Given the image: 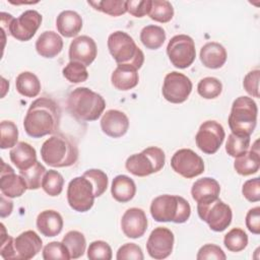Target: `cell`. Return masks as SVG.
<instances>
[{
	"instance_id": "26",
	"label": "cell",
	"mask_w": 260,
	"mask_h": 260,
	"mask_svg": "<svg viewBox=\"0 0 260 260\" xmlns=\"http://www.w3.org/2000/svg\"><path fill=\"white\" fill-rule=\"evenodd\" d=\"M112 84L119 90H129L138 84L137 69L131 65L119 64L111 76Z\"/></svg>"
},
{
	"instance_id": "42",
	"label": "cell",
	"mask_w": 260,
	"mask_h": 260,
	"mask_svg": "<svg viewBox=\"0 0 260 260\" xmlns=\"http://www.w3.org/2000/svg\"><path fill=\"white\" fill-rule=\"evenodd\" d=\"M82 176H84L91 182L94 189L95 197H100L105 193L108 187V176L106 175V173L98 169H90L84 172Z\"/></svg>"
},
{
	"instance_id": "9",
	"label": "cell",
	"mask_w": 260,
	"mask_h": 260,
	"mask_svg": "<svg viewBox=\"0 0 260 260\" xmlns=\"http://www.w3.org/2000/svg\"><path fill=\"white\" fill-rule=\"evenodd\" d=\"M197 212L199 217L214 232L224 231L232 222V209L219 198L197 203Z\"/></svg>"
},
{
	"instance_id": "52",
	"label": "cell",
	"mask_w": 260,
	"mask_h": 260,
	"mask_svg": "<svg viewBox=\"0 0 260 260\" xmlns=\"http://www.w3.org/2000/svg\"><path fill=\"white\" fill-rule=\"evenodd\" d=\"M5 197V195H1V217H6L10 215L13 208V202L9 199H6Z\"/></svg>"
},
{
	"instance_id": "11",
	"label": "cell",
	"mask_w": 260,
	"mask_h": 260,
	"mask_svg": "<svg viewBox=\"0 0 260 260\" xmlns=\"http://www.w3.org/2000/svg\"><path fill=\"white\" fill-rule=\"evenodd\" d=\"M167 53L175 67L185 69L195 60V43L187 35H177L170 40L167 46Z\"/></svg>"
},
{
	"instance_id": "25",
	"label": "cell",
	"mask_w": 260,
	"mask_h": 260,
	"mask_svg": "<svg viewBox=\"0 0 260 260\" xmlns=\"http://www.w3.org/2000/svg\"><path fill=\"white\" fill-rule=\"evenodd\" d=\"M226 51L218 43L210 42L205 44L200 50L201 63L210 69L220 68L226 61Z\"/></svg>"
},
{
	"instance_id": "46",
	"label": "cell",
	"mask_w": 260,
	"mask_h": 260,
	"mask_svg": "<svg viewBox=\"0 0 260 260\" xmlns=\"http://www.w3.org/2000/svg\"><path fill=\"white\" fill-rule=\"evenodd\" d=\"M196 258L197 260H207V259L225 260L226 256L219 246H216L213 244H206L199 249Z\"/></svg>"
},
{
	"instance_id": "49",
	"label": "cell",
	"mask_w": 260,
	"mask_h": 260,
	"mask_svg": "<svg viewBox=\"0 0 260 260\" xmlns=\"http://www.w3.org/2000/svg\"><path fill=\"white\" fill-rule=\"evenodd\" d=\"M244 197L250 202H258L260 200V180L254 178L246 181L242 188Z\"/></svg>"
},
{
	"instance_id": "48",
	"label": "cell",
	"mask_w": 260,
	"mask_h": 260,
	"mask_svg": "<svg viewBox=\"0 0 260 260\" xmlns=\"http://www.w3.org/2000/svg\"><path fill=\"white\" fill-rule=\"evenodd\" d=\"M259 79H260V71L258 69L252 70L244 77L243 86L245 90L254 98H259Z\"/></svg>"
},
{
	"instance_id": "34",
	"label": "cell",
	"mask_w": 260,
	"mask_h": 260,
	"mask_svg": "<svg viewBox=\"0 0 260 260\" xmlns=\"http://www.w3.org/2000/svg\"><path fill=\"white\" fill-rule=\"evenodd\" d=\"M46 172V168L37 160L30 168L19 171V175L25 181L27 189L37 190L42 186V181Z\"/></svg>"
},
{
	"instance_id": "38",
	"label": "cell",
	"mask_w": 260,
	"mask_h": 260,
	"mask_svg": "<svg viewBox=\"0 0 260 260\" xmlns=\"http://www.w3.org/2000/svg\"><path fill=\"white\" fill-rule=\"evenodd\" d=\"M222 90L221 82L215 77H204L198 82L197 91L203 99L211 100L217 98Z\"/></svg>"
},
{
	"instance_id": "12",
	"label": "cell",
	"mask_w": 260,
	"mask_h": 260,
	"mask_svg": "<svg viewBox=\"0 0 260 260\" xmlns=\"http://www.w3.org/2000/svg\"><path fill=\"white\" fill-rule=\"evenodd\" d=\"M225 137L223 127L213 120L203 122L195 136L196 145L206 154L215 153Z\"/></svg>"
},
{
	"instance_id": "51",
	"label": "cell",
	"mask_w": 260,
	"mask_h": 260,
	"mask_svg": "<svg viewBox=\"0 0 260 260\" xmlns=\"http://www.w3.org/2000/svg\"><path fill=\"white\" fill-rule=\"evenodd\" d=\"M246 226L248 230L255 234H260V207L256 206L251 208L246 215Z\"/></svg>"
},
{
	"instance_id": "5",
	"label": "cell",
	"mask_w": 260,
	"mask_h": 260,
	"mask_svg": "<svg viewBox=\"0 0 260 260\" xmlns=\"http://www.w3.org/2000/svg\"><path fill=\"white\" fill-rule=\"evenodd\" d=\"M258 108L249 96L237 98L229 116V126L233 134L238 136H250L257 124Z\"/></svg>"
},
{
	"instance_id": "35",
	"label": "cell",
	"mask_w": 260,
	"mask_h": 260,
	"mask_svg": "<svg viewBox=\"0 0 260 260\" xmlns=\"http://www.w3.org/2000/svg\"><path fill=\"white\" fill-rule=\"evenodd\" d=\"M63 186L64 179L59 172L55 170H49L46 172L42 181V188L48 195L52 197L60 195L63 190Z\"/></svg>"
},
{
	"instance_id": "31",
	"label": "cell",
	"mask_w": 260,
	"mask_h": 260,
	"mask_svg": "<svg viewBox=\"0 0 260 260\" xmlns=\"http://www.w3.org/2000/svg\"><path fill=\"white\" fill-rule=\"evenodd\" d=\"M140 41L146 49L156 50L160 48L166 41L165 29L154 24L146 25L141 29Z\"/></svg>"
},
{
	"instance_id": "47",
	"label": "cell",
	"mask_w": 260,
	"mask_h": 260,
	"mask_svg": "<svg viewBox=\"0 0 260 260\" xmlns=\"http://www.w3.org/2000/svg\"><path fill=\"white\" fill-rule=\"evenodd\" d=\"M1 242H0V255L2 258L8 260V259H13L15 260V252H14V246H13V241L14 239L6 234L5 226L3 223H1Z\"/></svg>"
},
{
	"instance_id": "32",
	"label": "cell",
	"mask_w": 260,
	"mask_h": 260,
	"mask_svg": "<svg viewBox=\"0 0 260 260\" xmlns=\"http://www.w3.org/2000/svg\"><path fill=\"white\" fill-rule=\"evenodd\" d=\"M62 243L67 247L70 259H77L81 257L86 248V241L82 233L78 231H70L68 232L62 240Z\"/></svg>"
},
{
	"instance_id": "1",
	"label": "cell",
	"mask_w": 260,
	"mask_h": 260,
	"mask_svg": "<svg viewBox=\"0 0 260 260\" xmlns=\"http://www.w3.org/2000/svg\"><path fill=\"white\" fill-rule=\"evenodd\" d=\"M60 118L61 111L54 100L39 98L30 104L23 120V128L28 136L41 138L58 131Z\"/></svg>"
},
{
	"instance_id": "18",
	"label": "cell",
	"mask_w": 260,
	"mask_h": 260,
	"mask_svg": "<svg viewBox=\"0 0 260 260\" xmlns=\"http://www.w3.org/2000/svg\"><path fill=\"white\" fill-rule=\"evenodd\" d=\"M147 224L145 212L137 207L127 209L121 219V228L124 235L131 239L142 237L146 232Z\"/></svg>"
},
{
	"instance_id": "15",
	"label": "cell",
	"mask_w": 260,
	"mask_h": 260,
	"mask_svg": "<svg viewBox=\"0 0 260 260\" xmlns=\"http://www.w3.org/2000/svg\"><path fill=\"white\" fill-rule=\"evenodd\" d=\"M174 241V234L171 230L164 226L155 228L150 233L146 243L148 255L156 260L169 257L173 251Z\"/></svg>"
},
{
	"instance_id": "10",
	"label": "cell",
	"mask_w": 260,
	"mask_h": 260,
	"mask_svg": "<svg viewBox=\"0 0 260 260\" xmlns=\"http://www.w3.org/2000/svg\"><path fill=\"white\" fill-rule=\"evenodd\" d=\"M94 189L91 182L84 176L71 180L67 188L69 206L78 212L88 211L94 203Z\"/></svg>"
},
{
	"instance_id": "24",
	"label": "cell",
	"mask_w": 260,
	"mask_h": 260,
	"mask_svg": "<svg viewBox=\"0 0 260 260\" xmlns=\"http://www.w3.org/2000/svg\"><path fill=\"white\" fill-rule=\"evenodd\" d=\"M56 26L61 36L73 38L76 37L82 28V18L73 10H64L57 16Z\"/></svg>"
},
{
	"instance_id": "7",
	"label": "cell",
	"mask_w": 260,
	"mask_h": 260,
	"mask_svg": "<svg viewBox=\"0 0 260 260\" xmlns=\"http://www.w3.org/2000/svg\"><path fill=\"white\" fill-rule=\"evenodd\" d=\"M2 29H6L14 39L20 42L29 41L42 23V15L36 10H26L17 18L1 12Z\"/></svg>"
},
{
	"instance_id": "30",
	"label": "cell",
	"mask_w": 260,
	"mask_h": 260,
	"mask_svg": "<svg viewBox=\"0 0 260 260\" xmlns=\"http://www.w3.org/2000/svg\"><path fill=\"white\" fill-rule=\"evenodd\" d=\"M15 87L21 95L26 98H35L40 93L41 82L37 75L29 71H24L17 75Z\"/></svg>"
},
{
	"instance_id": "44",
	"label": "cell",
	"mask_w": 260,
	"mask_h": 260,
	"mask_svg": "<svg viewBox=\"0 0 260 260\" xmlns=\"http://www.w3.org/2000/svg\"><path fill=\"white\" fill-rule=\"evenodd\" d=\"M87 258L90 260H111L112 249L107 242L94 241L89 244L87 249Z\"/></svg>"
},
{
	"instance_id": "19",
	"label": "cell",
	"mask_w": 260,
	"mask_h": 260,
	"mask_svg": "<svg viewBox=\"0 0 260 260\" xmlns=\"http://www.w3.org/2000/svg\"><path fill=\"white\" fill-rule=\"evenodd\" d=\"M0 189L7 198L20 197L27 189L26 183L20 175H16L13 169L2 161Z\"/></svg>"
},
{
	"instance_id": "45",
	"label": "cell",
	"mask_w": 260,
	"mask_h": 260,
	"mask_svg": "<svg viewBox=\"0 0 260 260\" xmlns=\"http://www.w3.org/2000/svg\"><path fill=\"white\" fill-rule=\"evenodd\" d=\"M116 258L118 260H143L144 256L138 245L134 243H126L119 248Z\"/></svg>"
},
{
	"instance_id": "21",
	"label": "cell",
	"mask_w": 260,
	"mask_h": 260,
	"mask_svg": "<svg viewBox=\"0 0 260 260\" xmlns=\"http://www.w3.org/2000/svg\"><path fill=\"white\" fill-rule=\"evenodd\" d=\"M220 192V187L218 182L209 177H205L195 181L191 189L192 198L197 203L208 202L213 199L218 198Z\"/></svg>"
},
{
	"instance_id": "4",
	"label": "cell",
	"mask_w": 260,
	"mask_h": 260,
	"mask_svg": "<svg viewBox=\"0 0 260 260\" xmlns=\"http://www.w3.org/2000/svg\"><path fill=\"white\" fill-rule=\"evenodd\" d=\"M150 214L158 222L173 221L183 223L191 214L189 202L178 195H160L155 197L150 205Z\"/></svg>"
},
{
	"instance_id": "33",
	"label": "cell",
	"mask_w": 260,
	"mask_h": 260,
	"mask_svg": "<svg viewBox=\"0 0 260 260\" xmlns=\"http://www.w3.org/2000/svg\"><path fill=\"white\" fill-rule=\"evenodd\" d=\"M149 17L157 22H169L174 16V8L171 2L166 0H151Z\"/></svg>"
},
{
	"instance_id": "29",
	"label": "cell",
	"mask_w": 260,
	"mask_h": 260,
	"mask_svg": "<svg viewBox=\"0 0 260 260\" xmlns=\"http://www.w3.org/2000/svg\"><path fill=\"white\" fill-rule=\"evenodd\" d=\"M111 193L118 202L130 201L136 193V185L134 181L125 175H119L113 179Z\"/></svg>"
},
{
	"instance_id": "6",
	"label": "cell",
	"mask_w": 260,
	"mask_h": 260,
	"mask_svg": "<svg viewBox=\"0 0 260 260\" xmlns=\"http://www.w3.org/2000/svg\"><path fill=\"white\" fill-rule=\"evenodd\" d=\"M108 49L118 65H131L138 70L144 62L143 52L137 47L134 40L122 30H117L109 36Z\"/></svg>"
},
{
	"instance_id": "43",
	"label": "cell",
	"mask_w": 260,
	"mask_h": 260,
	"mask_svg": "<svg viewBox=\"0 0 260 260\" xmlns=\"http://www.w3.org/2000/svg\"><path fill=\"white\" fill-rule=\"evenodd\" d=\"M43 259L52 260V259H60V260H69L70 254L67 247L62 242H51L47 244L43 249Z\"/></svg>"
},
{
	"instance_id": "36",
	"label": "cell",
	"mask_w": 260,
	"mask_h": 260,
	"mask_svg": "<svg viewBox=\"0 0 260 260\" xmlns=\"http://www.w3.org/2000/svg\"><path fill=\"white\" fill-rule=\"evenodd\" d=\"M95 10L102 11L111 16H119L127 12V1L125 0H103L88 1Z\"/></svg>"
},
{
	"instance_id": "3",
	"label": "cell",
	"mask_w": 260,
	"mask_h": 260,
	"mask_svg": "<svg viewBox=\"0 0 260 260\" xmlns=\"http://www.w3.org/2000/svg\"><path fill=\"white\" fill-rule=\"evenodd\" d=\"M67 108L70 114L80 121H95L106 108L104 98L87 87L73 89L67 100Z\"/></svg>"
},
{
	"instance_id": "50",
	"label": "cell",
	"mask_w": 260,
	"mask_h": 260,
	"mask_svg": "<svg viewBox=\"0 0 260 260\" xmlns=\"http://www.w3.org/2000/svg\"><path fill=\"white\" fill-rule=\"evenodd\" d=\"M151 0H128L127 11L135 17H143L148 14Z\"/></svg>"
},
{
	"instance_id": "13",
	"label": "cell",
	"mask_w": 260,
	"mask_h": 260,
	"mask_svg": "<svg viewBox=\"0 0 260 260\" xmlns=\"http://www.w3.org/2000/svg\"><path fill=\"white\" fill-rule=\"evenodd\" d=\"M172 169L184 178L191 179L204 172V162L201 156L189 148L177 150L171 158Z\"/></svg>"
},
{
	"instance_id": "23",
	"label": "cell",
	"mask_w": 260,
	"mask_h": 260,
	"mask_svg": "<svg viewBox=\"0 0 260 260\" xmlns=\"http://www.w3.org/2000/svg\"><path fill=\"white\" fill-rule=\"evenodd\" d=\"M260 167V155L258 140H256L250 150L236 157L234 161V168L239 175L250 176L258 172Z\"/></svg>"
},
{
	"instance_id": "16",
	"label": "cell",
	"mask_w": 260,
	"mask_h": 260,
	"mask_svg": "<svg viewBox=\"0 0 260 260\" xmlns=\"http://www.w3.org/2000/svg\"><path fill=\"white\" fill-rule=\"evenodd\" d=\"M98 54L96 44L90 37L80 36L75 38L69 47V59L72 62H78L85 67L89 66Z\"/></svg>"
},
{
	"instance_id": "27",
	"label": "cell",
	"mask_w": 260,
	"mask_h": 260,
	"mask_svg": "<svg viewBox=\"0 0 260 260\" xmlns=\"http://www.w3.org/2000/svg\"><path fill=\"white\" fill-rule=\"evenodd\" d=\"M37 228L45 237H55L63 229V218L55 210H44L37 217Z\"/></svg>"
},
{
	"instance_id": "14",
	"label": "cell",
	"mask_w": 260,
	"mask_h": 260,
	"mask_svg": "<svg viewBox=\"0 0 260 260\" xmlns=\"http://www.w3.org/2000/svg\"><path fill=\"white\" fill-rule=\"evenodd\" d=\"M192 82L183 73L172 71L168 73L164 79L162 95L173 104L184 103L192 91Z\"/></svg>"
},
{
	"instance_id": "20",
	"label": "cell",
	"mask_w": 260,
	"mask_h": 260,
	"mask_svg": "<svg viewBox=\"0 0 260 260\" xmlns=\"http://www.w3.org/2000/svg\"><path fill=\"white\" fill-rule=\"evenodd\" d=\"M101 128L106 135L112 138H119L128 131L129 119L121 111L109 110L101 119Z\"/></svg>"
},
{
	"instance_id": "22",
	"label": "cell",
	"mask_w": 260,
	"mask_h": 260,
	"mask_svg": "<svg viewBox=\"0 0 260 260\" xmlns=\"http://www.w3.org/2000/svg\"><path fill=\"white\" fill-rule=\"evenodd\" d=\"M63 49V40L55 31L47 30L41 34L36 42V50L41 57L54 58Z\"/></svg>"
},
{
	"instance_id": "8",
	"label": "cell",
	"mask_w": 260,
	"mask_h": 260,
	"mask_svg": "<svg viewBox=\"0 0 260 260\" xmlns=\"http://www.w3.org/2000/svg\"><path fill=\"white\" fill-rule=\"evenodd\" d=\"M166 161V155L162 149L156 146H149L140 153L130 155L125 167L129 173L137 177H146L160 171Z\"/></svg>"
},
{
	"instance_id": "28",
	"label": "cell",
	"mask_w": 260,
	"mask_h": 260,
	"mask_svg": "<svg viewBox=\"0 0 260 260\" xmlns=\"http://www.w3.org/2000/svg\"><path fill=\"white\" fill-rule=\"evenodd\" d=\"M10 160L19 170L23 171L30 168L37 161L36 149L28 143L18 142L9 152Z\"/></svg>"
},
{
	"instance_id": "41",
	"label": "cell",
	"mask_w": 260,
	"mask_h": 260,
	"mask_svg": "<svg viewBox=\"0 0 260 260\" xmlns=\"http://www.w3.org/2000/svg\"><path fill=\"white\" fill-rule=\"evenodd\" d=\"M63 76L70 81L71 83H79L83 82L88 77V72L86 67L78 62L70 61L64 68H63Z\"/></svg>"
},
{
	"instance_id": "37",
	"label": "cell",
	"mask_w": 260,
	"mask_h": 260,
	"mask_svg": "<svg viewBox=\"0 0 260 260\" xmlns=\"http://www.w3.org/2000/svg\"><path fill=\"white\" fill-rule=\"evenodd\" d=\"M223 244L229 251L240 252L247 247L248 236L242 229L235 228L224 236Z\"/></svg>"
},
{
	"instance_id": "40",
	"label": "cell",
	"mask_w": 260,
	"mask_h": 260,
	"mask_svg": "<svg viewBox=\"0 0 260 260\" xmlns=\"http://www.w3.org/2000/svg\"><path fill=\"white\" fill-rule=\"evenodd\" d=\"M250 147V136H238L231 133L228 137L225 143V151L229 155L237 157L247 150Z\"/></svg>"
},
{
	"instance_id": "2",
	"label": "cell",
	"mask_w": 260,
	"mask_h": 260,
	"mask_svg": "<svg viewBox=\"0 0 260 260\" xmlns=\"http://www.w3.org/2000/svg\"><path fill=\"white\" fill-rule=\"evenodd\" d=\"M78 147L75 140L63 133H57L48 138L41 147L44 162L53 168L73 166L78 159Z\"/></svg>"
},
{
	"instance_id": "39",
	"label": "cell",
	"mask_w": 260,
	"mask_h": 260,
	"mask_svg": "<svg viewBox=\"0 0 260 260\" xmlns=\"http://www.w3.org/2000/svg\"><path fill=\"white\" fill-rule=\"evenodd\" d=\"M0 147L2 149L14 147L17 144L18 129L12 121H2L0 124Z\"/></svg>"
},
{
	"instance_id": "17",
	"label": "cell",
	"mask_w": 260,
	"mask_h": 260,
	"mask_svg": "<svg viewBox=\"0 0 260 260\" xmlns=\"http://www.w3.org/2000/svg\"><path fill=\"white\" fill-rule=\"evenodd\" d=\"M15 260H28L34 258L42 249L43 241L34 231H25L13 241Z\"/></svg>"
}]
</instances>
